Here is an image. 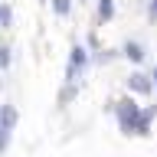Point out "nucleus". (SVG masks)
I'll return each mask as SVG.
<instances>
[{
	"instance_id": "1",
	"label": "nucleus",
	"mask_w": 157,
	"mask_h": 157,
	"mask_svg": "<svg viewBox=\"0 0 157 157\" xmlns=\"http://www.w3.org/2000/svg\"><path fill=\"white\" fill-rule=\"evenodd\" d=\"M92 72V52L88 46L75 43V46L69 49V59H66V78L62 82H78V85H85V75Z\"/></svg>"
},
{
	"instance_id": "2",
	"label": "nucleus",
	"mask_w": 157,
	"mask_h": 157,
	"mask_svg": "<svg viewBox=\"0 0 157 157\" xmlns=\"http://www.w3.org/2000/svg\"><path fill=\"white\" fill-rule=\"evenodd\" d=\"M111 111H115V121H118V131L124 137H134V128H137V115H141V105L134 101V95L128 92V95H121L111 105Z\"/></svg>"
},
{
	"instance_id": "3",
	"label": "nucleus",
	"mask_w": 157,
	"mask_h": 157,
	"mask_svg": "<svg viewBox=\"0 0 157 157\" xmlns=\"http://www.w3.org/2000/svg\"><path fill=\"white\" fill-rule=\"evenodd\" d=\"M20 121V111L13 101H3L0 105V157L7 154V147H10V137H13V128H17Z\"/></svg>"
},
{
	"instance_id": "4",
	"label": "nucleus",
	"mask_w": 157,
	"mask_h": 157,
	"mask_svg": "<svg viewBox=\"0 0 157 157\" xmlns=\"http://www.w3.org/2000/svg\"><path fill=\"white\" fill-rule=\"evenodd\" d=\"M124 88L131 92V95H154V78H151V72H144V69H134L131 75L124 78Z\"/></svg>"
},
{
	"instance_id": "5",
	"label": "nucleus",
	"mask_w": 157,
	"mask_h": 157,
	"mask_svg": "<svg viewBox=\"0 0 157 157\" xmlns=\"http://www.w3.org/2000/svg\"><path fill=\"white\" fill-rule=\"evenodd\" d=\"M121 56H124L128 62H134V66H144V59H147V43L128 36L124 43H121Z\"/></svg>"
},
{
	"instance_id": "6",
	"label": "nucleus",
	"mask_w": 157,
	"mask_h": 157,
	"mask_svg": "<svg viewBox=\"0 0 157 157\" xmlns=\"http://www.w3.org/2000/svg\"><path fill=\"white\" fill-rule=\"evenodd\" d=\"M154 118H157V101H154V105H147V108H141V115H137V128H134V137H151V134H154V131H151Z\"/></svg>"
},
{
	"instance_id": "7",
	"label": "nucleus",
	"mask_w": 157,
	"mask_h": 157,
	"mask_svg": "<svg viewBox=\"0 0 157 157\" xmlns=\"http://www.w3.org/2000/svg\"><path fill=\"white\" fill-rule=\"evenodd\" d=\"M78 92H82V85H78V82H62V85H59V92H56V108H59V111H62V108H69L72 101H75Z\"/></svg>"
},
{
	"instance_id": "8",
	"label": "nucleus",
	"mask_w": 157,
	"mask_h": 157,
	"mask_svg": "<svg viewBox=\"0 0 157 157\" xmlns=\"http://www.w3.org/2000/svg\"><path fill=\"white\" fill-rule=\"evenodd\" d=\"M118 13V0H95V20L105 26V23H111Z\"/></svg>"
},
{
	"instance_id": "9",
	"label": "nucleus",
	"mask_w": 157,
	"mask_h": 157,
	"mask_svg": "<svg viewBox=\"0 0 157 157\" xmlns=\"http://www.w3.org/2000/svg\"><path fill=\"white\" fill-rule=\"evenodd\" d=\"M118 56H121V49H101L98 46L95 52H92V66H108V62H115Z\"/></svg>"
},
{
	"instance_id": "10",
	"label": "nucleus",
	"mask_w": 157,
	"mask_h": 157,
	"mask_svg": "<svg viewBox=\"0 0 157 157\" xmlns=\"http://www.w3.org/2000/svg\"><path fill=\"white\" fill-rule=\"evenodd\" d=\"M0 29H3V33H10V29H13V7H10V3H3V0H0Z\"/></svg>"
},
{
	"instance_id": "11",
	"label": "nucleus",
	"mask_w": 157,
	"mask_h": 157,
	"mask_svg": "<svg viewBox=\"0 0 157 157\" xmlns=\"http://www.w3.org/2000/svg\"><path fill=\"white\" fill-rule=\"evenodd\" d=\"M49 7H52V13H56L59 20L72 17V0H49Z\"/></svg>"
},
{
	"instance_id": "12",
	"label": "nucleus",
	"mask_w": 157,
	"mask_h": 157,
	"mask_svg": "<svg viewBox=\"0 0 157 157\" xmlns=\"http://www.w3.org/2000/svg\"><path fill=\"white\" fill-rule=\"evenodd\" d=\"M10 66H13V49L0 43V72H10Z\"/></svg>"
},
{
	"instance_id": "13",
	"label": "nucleus",
	"mask_w": 157,
	"mask_h": 157,
	"mask_svg": "<svg viewBox=\"0 0 157 157\" xmlns=\"http://www.w3.org/2000/svg\"><path fill=\"white\" fill-rule=\"evenodd\" d=\"M147 20L157 23V0H147Z\"/></svg>"
},
{
	"instance_id": "14",
	"label": "nucleus",
	"mask_w": 157,
	"mask_h": 157,
	"mask_svg": "<svg viewBox=\"0 0 157 157\" xmlns=\"http://www.w3.org/2000/svg\"><path fill=\"white\" fill-rule=\"evenodd\" d=\"M151 78H154V92H157V66L151 69Z\"/></svg>"
},
{
	"instance_id": "15",
	"label": "nucleus",
	"mask_w": 157,
	"mask_h": 157,
	"mask_svg": "<svg viewBox=\"0 0 157 157\" xmlns=\"http://www.w3.org/2000/svg\"><path fill=\"white\" fill-rule=\"evenodd\" d=\"M75 3H82V7H92V3H95V0H75Z\"/></svg>"
},
{
	"instance_id": "16",
	"label": "nucleus",
	"mask_w": 157,
	"mask_h": 157,
	"mask_svg": "<svg viewBox=\"0 0 157 157\" xmlns=\"http://www.w3.org/2000/svg\"><path fill=\"white\" fill-rule=\"evenodd\" d=\"M0 92H3V72H0Z\"/></svg>"
},
{
	"instance_id": "17",
	"label": "nucleus",
	"mask_w": 157,
	"mask_h": 157,
	"mask_svg": "<svg viewBox=\"0 0 157 157\" xmlns=\"http://www.w3.org/2000/svg\"><path fill=\"white\" fill-rule=\"evenodd\" d=\"M39 3H49V0H39Z\"/></svg>"
}]
</instances>
